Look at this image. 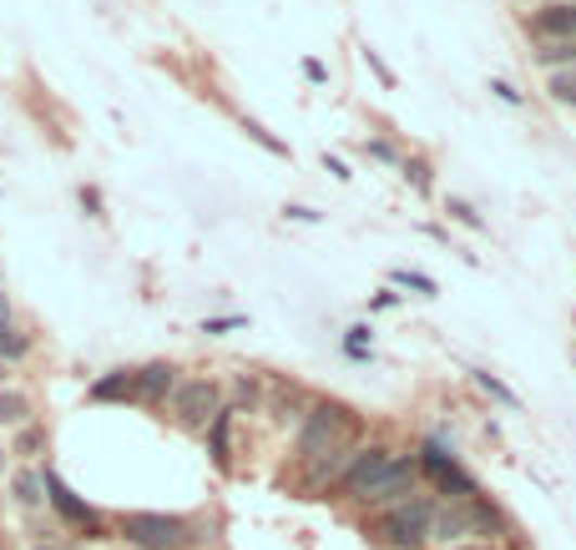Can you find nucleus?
Segmentation results:
<instances>
[{
	"label": "nucleus",
	"instance_id": "f257e3e1",
	"mask_svg": "<svg viewBox=\"0 0 576 550\" xmlns=\"http://www.w3.org/2000/svg\"><path fill=\"white\" fill-rule=\"evenodd\" d=\"M121 540L137 550H182L203 540V525L188 521V515H163V510H132L117 521Z\"/></svg>",
	"mask_w": 576,
	"mask_h": 550
},
{
	"label": "nucleus",
	"instance_id": "f03ea898",
	"mask_svg": "<svg viewBox=\"0 0 576 550\" xmlns=\"http://www.w3.org/2000/svg\"><path fill=\"white\" fill-rule=\"evenodd\" d=\"M505 530V515L490 500H450L445 510H435V530H430V540H445V550L450 546H465L471 536H501Z\"/></svg>",
	"mask_w": 576,
	"mask_h": 550
},
{
	"label": "nucleus",
	"instance_id": "7ed1b4c3",
	"mask_svg": "<svg viewBox=\"0 0 576 550\" xmlns=\"http://www.w3.org/2000/svg\"><path fill=\"white\" fill-rule=\"evenodd\" d=\"M430 530H435V500L430 495H410V500L389 506L374 521V536L389 550H420L430 540Z\"/></svg>",
	"mask_w": 576,
	"mask_h": 550
},
{
	"label": "nucleus",
	"instance_id": "20e7f679",
	"mask_svg": "<svg viewBox=\"0 0 576 550\" xmlns=\"http://www.w3.org/2000/svg\"><path fill=\"white\" fill-rule=\"evenodd\" d=\"M344 424H349V409L344 405H313L309 409V420H304V430H298V460L313 464L319 455H329V449L340 445L344 435Z\"/></svg>",
	"mask_w": 576,
	"mask_h": 550
},
{
	"label": "nucleus",
	"instance_id": "39448f33",
	"mask_svg": "<svg viewBox=\"0 0 576 550\" xmlns=\"http://www.w3.org/2000/svg\"><path fill=\"white\" fill-rule=\"evenodd\" d=\"M218 409H222V389L213 379H188V384L172 389V414H178L188 430H207V424L218 420Z\"/></svg>",
	"mask_w": 576,
	"mask_h": 550
},
{
	"label": "nucleus",
	"instance_id": "423d86ee",
	"mask_svg": "<svg viewBox=\"0 0 576 550\" xmlns=\"http://www.w3.org/2000/svg\"><path fill=\"white\" fill-rule=\"evenodd\" d=\"M414 479H420V455H395V460H389V470H384L370 490H364V506L389 510V506H399V500H410Z\"/></svg>",
	"mask_w": 576,
	"mask_h": 550
},
{
	"label": "nucleus",
	"instance_id": "0eeeda50",
	"mask_svg": "<svg viewBox=\"0 0 576 550\" xmlns=\"http://www.w3.org/2000/svg\"><path fill=\"white\" fill-rule=\"evenodd\" d=\"M389 460H395V449H389V445H364V449H355L349 470L340 475V490L349 495V500H364V490H370L374 479L389 470Z\"/></svg>",
	"mask_w": 576,
	"mask_h": 550
},
{
	"label": "nucleus",
	"instance_id": "6e6552de",
	"mask_svg": "<svg viewBox=\"0 0 576 550\" xmlns=\"http://www.w3.org/2000/svg\"><path fill=\"white\" fill-rule=\"evenodd\" d=\"M46 500L56 506V515L66 525H76V530H91V536H102V515L87 506V500H76L72 485L56 475V470H46Z\"/></svg>",
	"mask_w": 576,
	"mask_h": 550
},
{
	"label": "nucleus",
	"instance_id": "1a4fd4ad",
	"mask_svg": "<svg viewBox=\"0 0 576 550\" xmlns=\"http://www.w3.org/2000/svg\"><path fill=\"white\" fill-rule=\"evenodd\" d=\"M536 41H576V0H551L532 15Z\"/></svg>",
	"mask_w": 576,
	"mask_h": 550
},
{
	"label": "nucleus",
	"instance_id": "9d476101",
	"mask_svg": "<svg viewBox=\"0 0 576 550\" xmlns=\"http://www.w3.org/2000/svg\"><path fill=\"white\" fill-rule=\"evenodd\" d=\"M178 389V369H172V363H142V369H137V399H148V405H163L167 394Z\"/></svg>",
	"mask_w": 576,
	"mask_h": 550
},
{
	"label": "nucleus",
	"instance_id": "9b49d317",
	"mask_svg": "<svg viewBox=\"0 0 576 550\" xmlns=\"http://www.w3.org/2000/svg\"><path fill=\"white\" fill-rule=\"evenodd\" d=\"M91 399L97 405H117V399H137V369H112L91 384Z\"/></svg>",
	"mask_w": 576,
	"mask_h": 550
},
{
	"label": "nucleus",
	"instance_id": "f8f14e48",
	"mask_svg": "<svg viewBox=\"0 0 576 550\" xmlns=\"http://www.w3.org/2000/svg\"><path fill=\"white\" fill-rule=\"evenodd\" d=\"M349 460H355V449H349V445H334L329 455H319V460L309 464V485H329V479H340L344 470H349Z\"/></svg>",
	"mask_w": 576,
	"mask_h": 550
},
{
	"label": "nucleus",
	"instance_id": "ddd939ff",
	"mask_svg": "<svg viewBox=\"0 0 576 550\" xmlns=\"http://www.w3.org/2000/svg\"><path fill=\"white\" fill-rule=\"evenodd\" d=\"M532 56H536V66H547V72H576V41H541Z\"/></svg>",
	"mask_w": 576,
	"mask_h": 550
},
{
	"label": "nucleus",
	"instance_id": "4468645a",
	"mask_svg": "<svg viewBox=\"0 0 576 550\" xmlns=\"http://www.w3.org/2000/svg\"><path fill=\"white\" fill-rule=\"evenodd\" d=\"M11 495H15V506H41L46 500V475L41 470H21V475L11 479Z\"/></svg>",
	"mask_w": 576,
	"mask_h": 550
},
{
	"label": "nucleus",
	"instance_id": "2eb2a0df",
	"mask_svg": "<svg viewBox=\"0 0 576 550\" xmlns=\"http://www.w3.org/2000/svg\"><path fill=\"white\" fill-rule=\"evenodd\" d=\"M0 424L5 430H26L30 424V399L15 389H0Z\"/></svg>",
	"mask_w": 576,
	"mask_h": 550
},
{
	"label": "nucleus",
	"instance_id": "dca6fc26",
	"mask_svg": "<svg viewBox=\"0 0 576 550\" xmlns=\"http://www.w3.org/2000/svg\"><path fill=\"white\" fill-rule=\"evenodd\" d=\"M547 91H551V102H562V106L576 112V72H551Z\"/></svg>",
	"mask_w": 576,
	"mask_h": 550
},
{
	"label": "nucleus",
	"instance_id": "f3484780",
	"mask_svg": "<svg viewBox=\"0 0 576 550\" xmlns=\"http://www.w3.org/2000/svg\"><path fill=\"white\" fill-rule=\"evenodd\" d=\"M228 420H233V409H218V420L207 424V439H213V455H218V464H228Z\"/></svg>",
	"mask_w": 576,
	"mask_h": 550
},
{
	"label": "nucleus",
	"instance_id": "a211bd4d",
	"mask_svg": "<svg viewBox=\"0 0 576 550\" xmlns=\"http://www.w3.org/2000/svg\"><path fill=\"white\" fill-rule=\"evenodd\" d=\"M41 449H46V430H41V424H26V430H15V455L36 460Z\"/></svg>",
	"mask_w": 576,
	"mask_h": 550
},
{
	"label": "nucleus",
	"instance_id": "6ab92c4d",
	"mask_svg": "<svg viewBox=\"0 0 576 550\" xmlns=\"http://www.w3.org/2000/svg\"><path fill=\"white\" fill-rule=\"evenodd\" d=\"M445 213H450V218H456L460 228H471V232H486V218H481V213H475L471 203H460V197H450V203H445Z\"/></svg>",
	"mask_w": 576,
	"mask_h": 550
},
{
	"label": "nucleus",
	"instance_id": "aec40b11",
	"mask_svg": "<svg viewBox=\"0 0 576 550\" xmlns=\"http://www.w3.org/2000/svg\"><path fill=\"white\" fill-rule=\"evenodd\" d=\"M395 283H399V289L425 293V298H435V293H440V289H435V278H425V273H410V268H399V273H395Z\"/></svg>",
	"mask_w": 576,
	"mask_h": 550
},
{
	"label": "nucleus",
	"instance_id": "412c9836",
	"mask_svg": "<svg viewBox=\"0 0 576 550\" xmlns=\"http://www.w3.org/2000/svg\"><path fill=\"white\" fill-rule=\"evenodd\" d=\"M26 348H30L26 333H15V329L0 333V359H26Z\"/></svg>",
	"mask_w": 576,
	"mask_h": 550
},
{
	"label": "nucleus",
	"instance_id": "4be33fe9",
	"mask_svg": "<svg viewBox=\"0 0 576 550\" xmlns=\"http://www.w3.org/2000/svg\"><path fill=\"white\" fill-rule=\"evenodd\" d=\"M344 348H349L355 359H370V329H364V323H355V329H349V338H344Z\"/></svg>",
	"mask_w": 576,
	"mask_h": 550
},
{
	"label": "nucleus",
	"instance_id": "5701e85b",
	"mask_svg": "<svg viewBox=\"0 0 576 550\" xmlns=\"http://www.w3.org/2000/svg\"><path fill=\"white\" fill-rule=\"evenodd\" d=\"M475 384H481V389H490V394H496V399H501V405H511V409L521 405L516 394L505 389V384H501V379H496V374H475Z\"/></svg>",
	"mask_w": 576,
	"mask_h": 550
},
{
	"label": "nucleus",
	"instance_id": "b1692460",
	"mask_svg": "<svg viewBox=\"0 0 576 550\" xmlns=\"http://www.w3.org/2000/svg\"><path fill=\"white\" fill-rule=\"evenodd\" d=\"M364 152H370L374 162H389V167H405V157H399L389 142H364Z\"/></svg>",
	"mask_w": 576,
	"mask_h": 550
},
{
	"label": "nucleus",
	"instance_id": "393cba45",
	"mask_svg": "<svg viewBox=\"0 0 576 550\" xmlns=\"http://www.w3.org/2000/svg\"><path fill=\"white\" fill-rule=\"evenodd\" d=\"M243 131H248L253 142H264V146H268V152H279V157H283V152H289V146H283V142H273V137H268V131H264V127H258V121H243Z\"/></svg>",
	"mask_w": 576,
	"mask_h": 550
},
{
	"label": "nucleus",
	"instance_id": "a878e982",
	"mask_svg": "<svg viewBox=\"0 0 576 550\" xmlns=\"http://www.w3.org/2000/svg\"><path fill=\"white\" fill-rule=\"evenodd\" d=\"M405 177H410V182H414L420 192H430V167H425L420 157H414V162H405Z\"/></svg>",
	"mask_w": 576,
	"mask_h": 550
},
{
	"label": "nucleus",
	"instance_id": "bb28decb",
	"mask_svg": "<svg viewBox=\"0 0 576 550\" xmlns=\"http://www.w3.org/2000/svg\"><path fill=\"white\" fill-rule=\"evenodd\" d=\"M364 61H370V66H374V76H380L384 87H395V72H389V66H384V61H380V51H364Z\"/></svg>",
	"mask_w": 576,
	"mask_h": 550
},
{
	"label": "nucleus",
	"instance_id": "cd10ccee",
	"mask_svg": "<svg viewBox=\"0 0 576 550\" xmlns=\"http://www.w3.org/2000/svg\"><path fill=\"white\" fill-rule=\"evenodd\" d=\"M490 91H496V97H501L505 106H521V91L511 87V81H490Z\"/></svg>",
	"mask_w": 576,
	"mask_h": 550
},
{
	"label": "nucleus",
	"instance_id": "c85d7f7f",
	"mask_svg": "<svg viewBox=\"0 0 576 550\" xmlns=\"http://www.w3.org/2000/svg\"><path fill=\"white\" fill-rule=\"evenodd\" d=\"M81 207H87L91 218H102V197H97V188H81Z\"/></svg>",
	"mask_w": 576,
	"mask_h": 550
},
{
	"label": "nucleus",
	"instance_id": "c756f323",
	"mask_svg": "<svg viewBox=\"0 0 576 550\" xmlns=\"http://www.w3.org/2000/svg\"><path fill=\"white\" fill-rule=\"evenodd\" d=\"M304 76H309L313 87H324V81H329V72H324V66H319V61H304Z\"/></svg>",
	"mask_w": 576,
	"mask_h": 550
},
{
	"label": "nucleus",
	"instance_id": "7c9ffc66",
	"mask_svg": "<svg viewBox=\"0 0 576 550\" xmlns=\"http://www.w3.org/2000/svg\"><path fill=\"white\" fill-rule=\"evenodd\" d=\"M283 213H289L294 222H319V213H313V207H283Z\"/></svg>",
	"mask_w": 576,
	"mask_h": 550
},
{
	"label": "nucleus",
	"instance_id": "2f4dec72",
	"mask_svg": "<svg viewBox=\"0 0 576 550\" xmlns=\"http://www.w3.org/2000/svg\"><path fill=\"white\" fill-rule=\"evenodd\" d=\"M243 319H213V323H203V333H228V329H238Z\"/></svg>",
	"mask_w": 576,
	"mask_h": 550
},
{
	"label": "nucleus",
	"instance_id": "473e14b6",
	"mask_svg": "<svg viewBox=\"0 0 576 550\" xmlns=\"http://www.w3.org/2000/svg\"><path fill=\"white\" fill-rule=\"evenodd\" d=\"M5 329H15V323H11V298L0 293V333H5Z\"/></svg>",
	"mask_w": 576,
	"mask_h": 550
},
{
	"label": "nucleus",
	"instance_id": "72a5a7b5",
	"mask_svg": "<svg viewBox=\"0 0 576 550\" xmlns=\"http://www.w3.org/2000/svg\"><path fill=\"white\" fill-rule=\"evenodd\" d=\"M395 304H399V293L384 289V293H374V304H370V308H395Z\"/></svg>",
	"mask_w": 576,
	"mask_h": 550
},
{
	"label": "nucleus",
	"instance_id": "f704fd0d",
	"mask_svg": "<svg viewBox=\"0 0 576 550\" xmlns=\"http://www.w3.org/2000/svg\"><path fill=\"white\" fill-rule=\"evenodd\" d=\"M324 167H329V172H334V177H340V182H344V177H349V167H344L340 157H324Z\"/></svg>",
	"mask_w": 576,
	"mask_h": 550
},
{
	"label": "nucleus",
	"instance_id": "c9c22d12",
	"mask_svg": "<svg viewBox=\"0 0 576 550\" xmlns=\"http://www.w3.org/2000/svg\"><path fill=\"white\" fill-rule=\"evenodd\" d=\"M450 550H490V546H450Z\"/></svg>",
	"mask_w": 576,
	"mask_h": 550
},
{
	"label": "nucleus",
	"instance_id": "e433bc0d",
	"mask_svg": "<svg viewBox=\"0 0 576 550\" xmlns=\"http://www.w3.org/2000/svg\"><path fill=\"white\" fill-rule=\"evenodd\" d=\"M0 384H5V363H0Z\"/></svg>",
	"mask_w": 576,
	"mask_h": 550
},
{
	"label": "nucleus",
	"instance_id": "4c0bfd02",
	"mask_svg": "<svg viewBox=\"0 0 576 550\" xmlns=\"http://www.w3.org/2000/svg\"><path fill=\"white\" fill-rule=\"evenodd\" d=\"M0 475H5V455H0Z\"/></svg>",
	"mask_w": 576,
	"mask_h": 550
},
{
	"label": "nucleus",
	"instance_id": "58836bf2",
	"mask_svg": "<svg viewBox=\"0 0 576 550\" xmlns=\"http://www.w3.org/2000/svg\"><path fill=\"white\" fill-rule=\"evenodd\" d=\"M41 550H56V546H41Z\"/></svg>",
	"mask_w": 576,
	"mask_h": 550
},
{
	"label": "nucleus",
	"instance_id": "ea45409f",
	"mask_svg": "<svg viewBox=\"0 0 576 550\" xmlns=\"http://www.w3.org/2000/svg\"><path fill=\"white\" fill-rule=\"evenodd\" d=\"M521 5H532V0H521Z\"/></svg>",
	"mask_w": 576,
	"mask_h": 550
}]
</instances>
